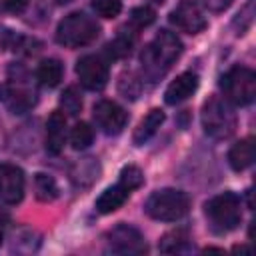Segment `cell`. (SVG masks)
<instances>
[{"label":"cell","mask_w":256,"mask_h":256,"mask_svg":"<svg viewBox=\"0 0 256 256\" xmlns=\"http://www.w3.org/2000/svg\"><path fill=\"white\" fill-rule=\"evenodd\" d=\"M170 22L188 34H198L208 26V20L202 12V8L194 0H180L176 8L170 12Z\"/></svg>","instance_id":"obj_9"},{"label":"cell","mask_w":256,"mask_h":256,"mask_svg":"<svg viewBox=\"0 0 256 256\" xmlns=\"http://www.w3.org/2000/svg\"><path fill=\"white\" fill-rule=\"evenodd\" d=\"M182 54V42L180 38L170 30H160L154 40L142 50L140 62L144 68V74L154 82L180 58Z\"/></svg>","instance_id":"obj_1"},{"label":"cell","mask_w":256,"mask_h":256,"mask_svg":"<svg viewBox=\"0 0 256 256\" xmlns=\"http://www.w3.org/2000/svg\"><path fill=\"white\" fill-rule=\"evenodd\" d=\"M128 194H130V190H126V188L120 186V184H114V186L106 188V190L98 196V200H96V210H98L100 214H112V212H116V210L128 200Z\"/></svg>","instance_id":"obj_17"},{"label":"cell","mask_w":256,"mask_h":256,"mask_svg":"<svg viewBox=\"0 0 256 256\" xmlns=\"http://www.w3.org/2000/svg\"><path fill=\"white\" fill-rule=\"evenodd\" d=\"M142 182H144V174H142V170L138 166L128 164V166H124L120 170V182L118 184L124 186L126 190H136V188L142 186Z\"/></svg>","instance_id":"obj_25"},{"label":"cell","mask_w":256,"mask_h":256,"mask_svg":"<svg viewBox=\"0 0 256 256\" xmlns=\"http://www.w3.org/2000/svg\"><path fill=\"white\" fill-rule=\"evenodd\" d=\"M198 88V74L196 72H182L178 74L166 88L164 92V100L170 106H176L180 102H184L186 98H190Z\"/></svg>","instance_id":"obj_13"},{"label":"cell","mask_w":256,"mask_h":256,"mask_svg":"<svg viewBox=\"0 0 256 256\" xmlns=\"http://www.w3.org/2000/svg\"><path fill=\"white\" fill-rule=\"evenodd\" d=\"M190 238H188V232L178 228V230H172L168 234L162 236L160 240V250L162 252H186L190 250Z\"/></svg>","instance_id":"obj_21"},{"label":"cell","mask_w":256,"mask_h":256,"mask_svg":"<svg viewBox=\"0 0 256 256\" xmlns=\"http://www.w3.org/2000/svg\"><path fill=\"white\" fill-rule=\"evenodd\" d=\"M118 90L124 94V98H132L134 100L142 90V82L134 72H126V74H122V78L118 82Z\"/></svg>","instance_id":"obj_26"},{"label":"cell","mask_w":256,"mask_h":256,"mask_svg":"<svg viewBox=\"0 0 256 256\" xmlns=\"http://www.w3.org/2000/svg\"><path fill=\"white\" fill-rule=\"evenodd\" d=\"M76 74L86 90L98 92L108 84V66L100 56L86 54L76 62Z\"/></svg>","instance_id":"obj_8"},{"label":"cell","mask_w":256,"mask_h":256,"mask_svg":"<svg viewBox=\"0 0 256 256\" xmlns=\"http://www.w3.org/2000/svg\"><path fill=\"white\" fill-rule=\"evenodd\" d=\"M144 210L150 218L160 222H176L190 210V198L186 192L176 188H162L148 196Z\"/></svg>","instance_id":"obj_2"},{"label":"cell","mask_w":256,"mask_h":256,"mask_svg":"<svg viewBox=\"0 0 256 256\" xmlns=\"http://www.w3.org/2000/svg\"><path fill=\"white\" fill-rule=\"evenodd\" d=\"M2 6L10 14H22L28 6V0H2Z\"/></svg>","instance_id":"obj_29"},{"label":"cell","mask_w":256,"mask_h":256,"mask_svg":"<svg viewBox=\"0 0 256 256\" xmlns=\"http://www.w3.org/2000/svg\"><path fill=\"white\" fill-rule=\"evenodd\" d=\"M106 250L112 254H144L148 246L140 230L130 224H118L106 234Z\"/></svg>","instance_id":"obj_7"},{"label":"cell","mask_w":256,"mask_h":256,"mask_svg":"<svg viewBox=\"0 0 256 256\" xmlns=\"http://www.w3.org/2000/svg\"><path fill=\"white\" fill-rule=\"evenodd\" d=\"M60 106L68 116H78L82 110V96L76 86H68L60 96Z\"/></svg>","instance_id":"obj_24"},{"label":"cell","mask_w":256,"mask_h":256,"mask_svg":"<svg viewBox=\"0 0 256 256\" xmlns=\"http://www.w3.org/2000/svg\"><path fill=\"white\" fill-rule=\"evenodd\" d=\"M0 244H2V230H0Z\"/></svg>","instance_id":"obj_31"},{"label":"cell","mask_w":256,"mask_h":256,"mask_svg":"<svg viewBox=\"0 0 256 256\" xmlns=\"http://www.w3.org/2000/svg\"><path fill=\"white\" fill-rule=\"evenodd\" d=\"M162 122H164V112H162L160 108H152V110L140 120V124L136 126L134 136H132L134 144H136V146L146 144V142L158 132V128L162 126Z\"/></svg>","instance_id":"obj_16"},{"label":"cell","mask_w":256,"mask_h":256,"mask_svg":"<svg viewBox=\"0 0 256 256\" xmlns=\"http://www.w3.org/2000/svg\"><path fill=\"white\" fill-rule=\"evenodd\" d=\"M202 4L210 12H222V10H226L232 4V0H202Z\"/></svg>","instance_id":"obj_30"},{"label":"cell","mask_w":256,"mask_h":256,"mask_svg":"<svg viewBox=\"0 0 256 256\" xmlns=\"http://www.w3.org/2000/svg\"><path fill=\"white\" fill-rule=\"evenodd\" d=\"M156 20V12L150 6H136L130 12V24L136 28H146Z\"/></svg>","instance_id":"obj_27"},{"label":"cell","mask_w":256,"mask_h":256,"mask_svg":"<svg viewBox=\"0 0 256 256\" xmlns=\"http://www.w3.org/2000/svg\"><path fill=\"white\" fill-rule=\"evenodd\" d=\"M92 6L96 10V14H100L102 18H114L122 10V2L120 0H94Z\"/></svg>","instance_id":"obj_28"},{"label":"cell","mask_w":256,"mask_h":256,"mask_svg":"<svg viewBox=\"0 0 256 256\" xmlns=\"http://www.w3.org/2000/svg\"><path fill=\"white\" fill-rule=\"evenodd\" d=\"M206 216L220 232L234 230L242 220V202L234 192H222L206 202Z\"/></svg>","instance_id":"obj_6"},{"label":"cell","mask_w":256,"mask_h":256,"mask_svg":"<svg viewBox=\"0 0 256 256\" xmlns=\"http://www.w3.org/2000/svg\"><path fill=\"white\" fill-rule=\"evenodd\" d=\"M0 100L16 114H24L28 112L34 104H36V94L34 90L26 88L20 84V78L16 76V84L10 82V84H4L0 86Z\"/></svg>","instance_id":"obj_12"},{"label":"cell","mask_w":256,"mask_h":256,"mask_svg":"<svg viewBox=\"0 0 256 256\" xmlns=\"http://www.w3.org/2000/svg\"><path fill=\"white\" fill-rule=\"evenodd\" d=\"M26 178L16 164H0V202L18 204L24 198Z\"/></svg>","instance_id":"obj_11"},{"label":"cell","mask_w":256,"mask_h":256,"mask_svg":"<svg viewBox=\"0 0 256 256\" xmlns=\"http://www.w3.org/2000/svg\"><path fill=\"white\" fill-rule=\"evenodd\" d=\"M154 2H160V4H162V2H164V0H154Z\"/></svg>","instance_id":"obj_32"},{"label":"cell","mask_w":256,"mask_h":256,"mask_svg":"<svg viewBox=\"0 0 256 256\" xmlns=\"http://www.w3.org/2000/svg\"><path fill=\"white\" fill-rule=\"evenodd\" d=\"M34 194L40 202H52L58 198V184L50 174H36L34 176Z\"/></svg>","instance_id":"obj_20"},{"label":"cell","mask_w":256,"mask_h":256,"mask_svg":"<svg viewBox=\"0 0 256 256\" xmlns=\"http://www.w3.org/2000/svg\"><path fill=\"white\" fill-rule=\"evenodd\" d=\"M100 34V24L86 12H72L60 20L56 28V42L66 48H78L94 42Z\"/></svg>","instance_id":"obj_4"},{"label":"cell","mask_w":256,"mask_h":256,"mask_svg":"<svg viewBox=\"0 0 256 256\" xmlns=\"http://www.w3.org/2000/svg\"><path fill=\"white\" fill-rule=\"evenodd\" d=\"M254 162V138L246 136L240 142H236L230 152H228V164L232 166V170L242 172L246 170L250 164Z\"/></svg>","instance_id":"obj_15"},{"label":"cell","mask_w":256,"mask_h":256,"mask_svg":"<svg viewBox=\"0 0 256 256\" xmlns=\"http://www.w3.org/2000/svg\"><path fill=\"white\" fill-rule=\"evenodd\" d=\"M98 174H100V166H98V162L94 158H84V160L76 162V166L70 172L72 180L76 184H84V186L94 182L98 178Z\"/></svg>","instance_id":"obj_19"},{"label":"cell","mask_w":256,"mask_h":256,"mask_svg":"<svg viewBox=\"0 0 256 256\" xmlns=\"http://www.w3.org/2000/svg\"><path fill=\"white\" fill-rule=\"evenodd\" d=\"M66 140V114L62 110H54L46 122V152L58 156L64 148Z\"/></svg>","instance_id":"obj_14"},{"label":"cell","mask_w":256,"mask_h":256,"mask_svg":"<svg viewBox=\"0 0 256 256\" xmlns=\"http://www.w3.org/2000/svg\"><path fill=\"white\" fill-rule=\"evenodd\" d=\"M134 40H136V34L120 32V34L114 38V42H110V44L106 46V50H108V54H110L112 58H124V56L130 54V50H132V46H134Z\"/></svg>","instance_id":"obj_23"},{"label":"cell","mask_w":256,"mask_h":256,"mask_svg":"<svg viewBox=\"0 0 256 256\" xmlns=\"http://www.w3.org/2000/svg\"><path fill=\"white\" fill-rule=\"evenodd\" d=\"M202 128L216 140H226L236 132V112L230 102L220 96H210L202 106Z\"/></svg>","instance_id":"obj_3"},{"label":"cell","mask_w":256,"mask_h":256,"mask_svg":"<svg viewBox=\"0 0 256 256\" xmlns=\"http://www.w3.org/2000/svg\"><path fill=\"white\" fill-rule=\"evenodd\" d=\"M92 114H94L96 124L106 134H120L124 130L126 122H128L126 110L120 104L112 102V100H100V102H96Z\"/></svg>","instance_id":"obj_10"},{"label":"cell","mask_w":256,"mask_h":256,"mask_svg":"<svg viewBox=\"0 0 256 256\" xmlns=\"http://www.w3.org/2000/svg\"><path fill=\"white\" fill-rule=\"evenodd\" d=\"M224 100L234 106H248L256 96V74L246 66H234L220 78Z\"/></svg>","instance_id":"obj_5"},{"label":"cell","mask_w":256,"mask_h":256,"mask_svg":"<svg viewBox=\"0 0 256 256\" xmlns=\"http://www.w3.org/2000/svg\"><path fill=\"white\" fill-rule=\"evenodd\" d=\"M94 140V130L88 122H76L74 128L70 130V144L74 150H84L92 144Z\"/></svg>","instance_id":"obj_22"},{"label":"cell","mask_w":256,"mask_h":256,"mask_svg":"<svg viewBox=\"0 0 256 256\" xmlns=\"http://www.w3.org/2000/svg\"><path fill=\"white\" fill-rule=\"evenodd\" d=\"M36 78L42 86L46 88H54L60 84L62 80V62L58 58H46L38 64V70H36Z\"/></svg>","instance_id":"obj_18"}]
</instances>
